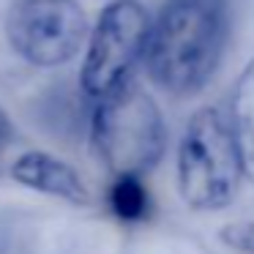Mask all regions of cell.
I'll return each instance as SVG.
<instances>
[{"mask_svg":"<svg viewBox=\"0 0 254 254\" xmlns=\"http://www.w3.org/2000/svg\"><path fill=\"white\" fill-rule=\"evenodd\" d=\"M230 33V0H164L142 61L148 79L172 99L202 93L224 63Z\"/></svg>","mask_w":254,"mask_h":254,"instance_id":"6da1fadb","label":"cell"},{"mask_svg":"<svg viewBox=\"0 0 254 254\" xmlns=\"http://www.w3.org/2000/svg\"><path fill=\"white\" fill-rule=\"evenodd\" d=\"M88 137L96 161L110 178H145L164 159L167 121L148 90L137 82H126L115 93L93 101Z\"/></svg>","mask_w":254,"mask_h":254,"instance_id":"7a4b0ae2","label":"cell"},{"mask_svg":"<svg viewBox=\"0 0 254 254\" xmlns=\"http://www.w3.org/2000/svg\"><path fill=\"white\" fill-rule=\"evenodd\" d=\"M178 194L194 213H219L235 202L243 183L227 112L205 104L189 115L175 156Z\"/></svg>","mask_w":254,"mask_h":254,"instance_id":"3957f363","label":"cell"},{"mask_svg":"<svg viewBox=\"0 0 254 254\" xmlns=\"http://www.w3.org/2000/svg\"><path fill=\"white\" fill-rule=\"evenodd\" d=\"M150 22L142 0H110L90 22L79 66V88L90 101L131 82L134 68L145 61Z\"/></svg>","mask_w":254,"mask_h":254,"instance_id":"277c9868","label":"cell"},{"mask_svg":"<svg viewBox=\"0 0 254 254\" xmlns=\"http://www.w3.org/2000/svg\"><path fill=\"white\" fill-rule=\"evenodd\" d=\"M90 22L79 0H11L3 17L6 44L30 68H63L79 55Z\"/></svg>","mask_w":254,"mask_h":254,"instance_id":"5b68a950","label":"cell"},{"mask_svg":"<svg viewBox=\"0 0 254 254\" xmlns=\"http://www.w3.org/2000/svg\"><path fill=\"white\" fill-rule=\"evenodd\" d=\"M8 175L28 191L61 199V202L77 205V208H88L93 202V194H90L85 178L68 161H63L61 156L50 153V150H22L8 164Z\"/></svg>","mask_w":254,"mask_h":254,"instance_id":"8992f818","label":"cell"},{"mask_svg":"<svg viewBox=\"0 0 254 254\" xmlns=\"http://www.w3.org/2000/svg\"><path fill=\"white\" fill-rule=\"evenodd\" d=\"M227 121L232 128L238 156L243 167V181L254 186V58L238 71L230 90Z\"/></svg>","mask_w":254,"mask_h":254,"instance_id":"52a82bcc","label":"cell"},{"mask_svg":"<svg viewBox=\"0 0 254 254\" xmlns=\"http://www.w3.org/2000/svg\"><path fill=\"white\" fill-rule=\"evenodd\" d=\"M104 205L121 224H142L153 213V197L139 175H118L110 178V186L104 191Z\"/></svg>","mask_w":254,"mask_h":254,"instance_id":"ba28073f","label":"cell"},{"mask_svg":"<svg viewBox=\"0 0 254 254\" xmlns=\"http://www.w3.org/2000/svg\"><path fill=\"white\" fill-rule=\"evenodd\" d=\"M219 238L227 249L238 254H254V221L252 219H238L230 221L219 230Z\"/></svg>","mask_w":254,"mask_h":254,"instance_id":"9c48e42d","label":"cell"},{"mask_svg":"<svg viewBox=\"0 0 254 254\" xmlns=\"http://www.w3.org/2000/svg\"><path fill=\"white\" fill-rule=\"evenodd\" d=\"M11 137H14V126H11V121H8L6 112L0 110V150L11 142Z\"/></svg>","mask_w":254,"mask_h":254,"instance_id":"30bf717a","label":"cell"}]
</instances>
